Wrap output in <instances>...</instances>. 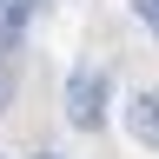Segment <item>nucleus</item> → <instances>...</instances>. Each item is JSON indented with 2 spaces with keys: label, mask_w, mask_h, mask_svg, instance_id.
I'll return each instance as SVG.
<instances>
[{
  "label": "nucleus",
  "mask_w": 159,
  "mask_h": 159,
  "mask_svg": "<svg viewBox=\"0 0 159 159\" xmlns=\"http://www.w3.org/2000/svg\"><path fill=\"white\" fill-rule=\"evenodd\" d=\"M66 119L80 133L106 126V73L99 66H73V80H66Z\"/></svg>",
  "instance_id": "nucleus-1"
},
{
  "label": "nucleus",
  "mask_w": 159,
  "mask_h": 159,
  "mask_svg": "<svg viewBox=\"0 0 159 159\" xmlns=\"http://www.w3.org/2000/svg\"><path fill=\"white\" fill-rule=\"evenodd\" d=\"M126 133L139 146H159V93H133L126 99Z\"/></svg>",
  "instance_id": "nucleus-2"
},
{
  "label": "nucleus",
  "mask_w": 159,
  "mask_h": 159,
  "mask_svg": "<svg viewBox=\"0 0 159 159\" xmlns=\"http://www.w3.org/2000/svg\"><path fill=\"white\" fill-rule=\"evenodd\" d=\"M33 7H40V0H0V20L27 33V20H33Z\"/></svg>",
  "instance_id": "nucleus-3"
},
{
  "label": "nucleus",
  "mask_w": 159,
  "mask_h": 159,
  "mask_svg": "<svg viewBox=\"0 0 159 159\" xmlns=\"http://www.w3.org/2000/svg\"><path fill=\"white\" fill-rule=\"evenodd\" d=\"M7 99H13V66L0 60V113H7Z\"/></svg>",
  "instance_id": "nucleus-4"
},
{
  "label": "nucleus",
  "mask_w": 159,
  "mask_h": 159,
  "mask_svg": "<svg viewBox=\"0 0 159 159\" xmlns=\"http://www.w3.org/2000/svg\"><path fill=\"white\" fill-rule=\"evenodd\" d=\"M139 20H146V27L159 33V0H139Z\"/></svg>",
  "instance_id": "nucleus-5"
},
{
  "label": "nucleus",
  "mask_w": 159,
  "mask_h": 159,
  "mask_svg": "<svg viewBox=\"0 0 159 159\" xmlns=\"http://www.w3.org/2000/svg\"><path fill=\"white\" fill-rule=\"evenodd\" d=\"M33 159H60V152H33Z\"/></svg>",
  "instance_id": "nucleus-6"
},
{
  "label": "nucleus",
  "mask_w": 159,
  "mask_h": 159,
  "mask_svg": "<svg viewBox=\"0 0 159 159\" xmlns=\"http://www.w3.org/2000/svg\"><path fill=\"white\" fill-rule=\"evenodd\" d=\"M0 159H7V152H0Z\"/></svg>",
  "instance_id": "nucleus-7"
}]
</instances>
